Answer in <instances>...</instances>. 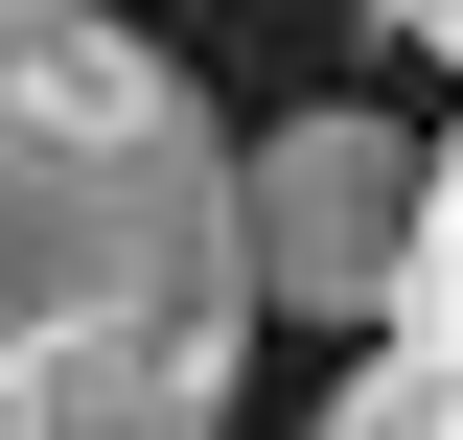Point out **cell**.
Instances as JSON below:
<instances>
[{"label":"cell","mask_w":463,"mask_h":440,"mask_svg":"<svg viewBox=\"0 0 463 440\" xmlns=\"http://www.w3.org/2000/svg\"><path fill=\"white\" fill-rule=\"evenodd\" d=\"M394 24H417V47H440V70H463V0H394Z\"/></svg>","instance_id":"5b68a950"},{"label":"cell","mask_w":463,"mask_h":440,"mask_svg":"<svg viewBox=\"0 0 463 440\" xmlns=\"http://www.w3.org/2000/svg\"><path fill=\"white\" fill-rule=\"evenodd\" d=\"M417 163H440V139H417V116H255V139H232V186H255V301H279V325H394L417 301Z\"/></svg>","instance_id":"7a4b0ae2"},{"label":"cell","mask_w":463,"mask_h":440,"mask_svg":"<svg viewBox=\"0 0 463 440\" xmlns=\"http://www.w3.org/2000/svg\"><path fill=\"white\" fill-rule=\"evenodd\" d=\"M301 440H463V348H417V325H371V348H347V394H325Z\"/></svg>","instance_id":"3957f363"},{"label":"cell","mask_w":463,"mask_h":440,"mask_svg":"<svg viewBox=\"0 0 463 440\" xmlns=\"http://www.w3.org/2000/svg\"><path fill=\"white\" fill-rule=\"evenodd\" d=\"M255 325L232 116L116 0H0V440H209Z\"/></svg>","instance_id":"6da1fadb"},{"label":"cell","mask_w":463,"mask_h":440,"mask_svg":"<svg viewBox=\"0 0 463 440\" xmlns=\"http://www.w3.org/2000/svg\"><path fill=\"white\" fill-rule=\"evenodd\" d=\"M394 325H417V348H463V139L417 163V301H394Z\"/></svg>","instance_id":"277c9868"}]
</instances>
